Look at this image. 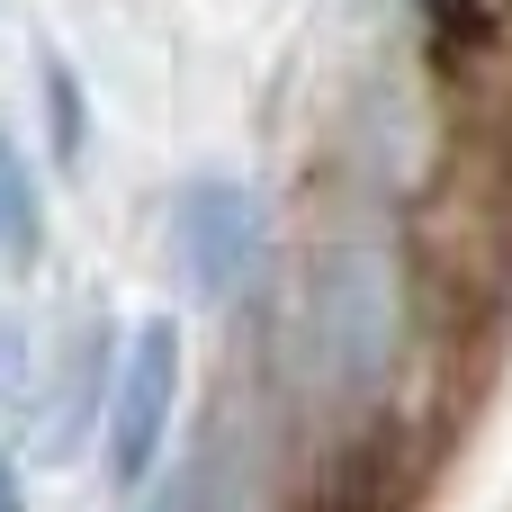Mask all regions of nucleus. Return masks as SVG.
I'll return each mask as SVG.
<instances>
[{
	"mask_svg": "<svg viewBox=\"0 0 512 512\" xmlns=\"http://www.w3.org/2000/svg\"><path fill=\"white\" fill-rule=\"evenodd\" d=\"M180 369H189V351H180V324L171 315H144L135 333H126V360H117V378H108V423H99V441H108V477L135 495L153 468H162V450H171V414H180Z\"/></svg>",
	"mask_w": 512,
	"mask_h": 512,
	"instance_id": "7ed1b4c3",
	"label": "nucleus"
},
{
	"mask_svg": "<svg viewBox=\"0 0 512 512\" xmlns=\"http://www.w3.org/2000/svg\"><path fill=\"white\" fill-rule=\"evenodd\" d=\"M0 512H27V486H18V468H9V450H0Z\"/></svg>",
	"mask_w": 512,
	"mask_h": 512,
	"instance_id": "0eeeda50",
	"label": "nucleus"
},
{
	"mask_svg": "<svg viewBox=\"0 0 512 512\" xmlns=\"http://www.w3.org/2000/svg\"><path fill=\"white\" fill-rule=\"evenodd\" d=\"M45 108H54V153H81V81L45 63Z\"/></svg>",
	"mask_w": 512,
	"mask_h": 512,
	"instance_id": "39448f33",
	"label": "nucleus"
},
{
	"mask_svg": "<svg viewBox=\"0 0 512 512\" xmlns=\"http://www.w3.org/2000/svg\"><path fill=\"white\" fill-rule=\"evenodd\" d=\"M189 504H198V468H189V477H171L162 495H144L135 512H189Z\"/></svg>",
	"mask_w": 512,
	"mask_h": 512,
	"instance_id": "423d86ee",
	"label": "nucleus"
},
{
	"mask_svg": "<svg viewBox=\"0 0 512 512\" xmlns=\"http://www.w3.org/2000/svg\"><path fill=\"white\" fill-rule=\"evenodd\" d=\"M405 351V270L378 234L324 243L306 279V369L333 405H369Z\"/></svg>",
	"mask_w": 512,
	"mask_h": 512,
	"instance_id": "f257e3e1",
	"label": "nucleus"
},
{
	"mask_svg": "<svg viewBox=\"0 0 512 512\" xmlns=\"http://www.w3.org/2000/svg\"><path fill=\"white\" fill-rule=\"evenodd\" d=\"M36 252H45V189H36L27 144L0 126V270H27Z\"/></svg>",
	"mask_w": 512,
	"mask_h": 512,
	"instance_id": "20e7f679",
	"label": "nucleus"
},
{
	"mask_svg": "<svg viewBox=\"0 0 512 512\" xmlns=\"http://www.w3.org/2000/svg\"><path fill=\"white\" fill-rule=\"evenodd\" d=\"M171 252H180V279L207 306L252 297V279L270 261V198L252 180H234V171H198L171 198Z\"/></svg>",
	"mask_w": 512,
	"mask_h": 512,
	"instance_id": "f03ea898",
	"label": "nucleus"
}]
</instances>
